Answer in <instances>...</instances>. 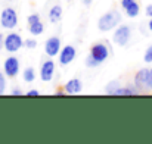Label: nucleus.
Listing matches in <instances>:
<instances>
[{
  "label": "nucleus",
  "mask_w": 152,
  "mask_h": 144,
  "mask_svg": "<svg viewBox=\"0 0 152 144\" xmlns=\"http://www.w3.org/2000/svg\"><path fill=\"white\" fill-rule=\"evenodd\" d=\"M81 90H83V82L78 78H72V80L66 81V84L64 85V93L69 94V96L78 94V93H81Z\"/></svg>",
  "instance_id": "obj_12"
},
{
  "label": "nucleus",
  "mask_w": 152,
  "mask_h": 144,
  "mask_svg": "<svg viewBox=\"0 0 152 144\" xmlns=\"http://www.w3.org/2000/svg\"><path fill=\"white\" fill-rule=\"evenodd\" d=\"M6 93V77L4 74L0 72V96H3Z\"/></svg>",
  "instance_id": "obj_18"
},
{
  "label": "nucleus",
  "mask_w": 152,
  "mask_h": 144,
  "mask_svg": "<svg viewBox=\"0 0 152 144\" xmlns=\"http://www.w3.org/2000/svg\"><path fill=\"white\" fill-rule=\"evenodd\" d=\"M89 56L101 66L102 63L108 59V56H109V48H108L106 44H103V43H96V44H93V46L90 47Z\"/></svg>",
  "instance_id": "obj_5"
},
{
  "label": "nucleus",
  "mask_w": 152,
  "mask_h": 144,
  "mask_svg": "<svg viewBox=\"0 0 152 144\" xmlns=\"http://www.w3.org/2000/svg\"><path fill=\"white\" fill-rule=\"evenodd\" d=\"M148 28H149V31L152 33V18L149 19V24H148Z\"/></svg>",
  "instance_id": "obj_27"
},
{
  "label": "nucleus",
  "mask_w": 152,
  "mask_h": 144,
  "mask_svg": "<svg viewBox=\"0 0 152 144\" xmlns=\"http://www.w3.org/2000/svg\"><path fill=\"white\" fill-rule=\"evenodd\" d=\"M143 62L145 63H152V44L146 48V51L143 54Z\"/></svg>",
  "instance_id": "obj_19"
},
{
  "label": "nucleus",
  "mask_w": 152,
  "mask_h": 144,
  "mask_svg": "<svg viewBox=\"0 0 152 144\" xmlns=\"http://www.w3.org/2000/svg\"><path fill=\"white\" fill-rule=\"evenodd\" d=\"M28 25H30V27H28V31H30V34L34 35V37H39V35H42V34L45 33V25H43L42 21H36V22L28 24Z\"/></svg>",
  "instance_id": "obj_14"
},
{
  "label": "nucleus",
  "mask_w": 152,
  "mask_h": 144,
  "mask_svg": "<svg viewBox=\"0 0 152 144\" xmlns=\"http://www.w3.org/2000/svg\"><path fill=\"white\" fill-rule=\"evenodd\" d=\"M130 37H132V30L129 25H120L114 30V34H112V41L120 46V47H124L129 41H130Z\"/></svg>",
  "instance_id": "obj_3"
},
{
  "label": "nucleus",
  "mask_w": 152,
  "mask_h": 144,
  "mask_svg": "<svg viewBox=\"0 0 152 144\" xmlns=\"http://www.w3.org/2000/svg\"><path fill=\"white\" fill-rule=\"evenodd\" d=\"M19 59L16 56H9L4 63H3V71H4V75L9 77V78H15L18 74H19Z\"/></svg>",
  "instance_id": "obj_7"
},
{
  "label": "nucleus",
  "mask_w": 152,
  "mask_h": 144,
  "mask_svg": "<svg viewBox=\"0 0 152 144\" xmlns=\"http://www.w3.org/2000/svg\"><path fill=\"white\" fill-rule=\"evenodd\" d=\"M62 19V6L61 4H55L49 10V21L52 24H58Z\"/></svg>",
  "instance_id": "obj_13"
},
{
  "label": "nucleus",
  "mask_w": 152,
  "mask_h": 144,
  "mask_svg": "<svg viewBox=\"0 0 152 144\" xmlns=\"http://www.w3.org/2000/svg\"><path fill=\"white\" fill-rule=\"evenodd\" d=\"M53 75H55V62L49 59L46 62L42 63V68H40V80L43 82H50L53 80Z\"/></svg>",
  "instance_id": "obj_9"
},
{
  "label": "nucleus",
  "mask_w": 152,
  "mask_h": 144,
  "mask_svg": "<svg viewBox=\"0 0 152 144\" xmlns=\"http://www.w3.org/2000/svg\"><path fill=\"white\" fill-rule=\"evenodd\" d=\"M134 87L139 91L149 90V69L148 68H142L137 71V74L134 75Z\"/></svg>",
  "instance_id": "obj_6"
},
{
  "label": "nucleus",
  "mask_w": 152,
  "mask_h": 144,
  "mask_svg": "<svg viewBox=\"0 0 152 144\" xmlns=\"http://www.w3.org/2000/svg\"><path fill=\"white\" fill-rule=\"evenodd\" d=\"M121 22V13L118 10H109L106 13H103L99 21H98V28L102 33H108L112 31L118 27V24Z\"/></svg>",
  "instance_id": "obj_1"
},
{
  "label": "nucleus",
  "mask_w": 152,
  "mask_h": 144,
  "mask_svg": "<svg viewBox=\"0 0 152 144\" xmlns=\"http://www.w3.org/2000/svg\"><path fill=\"white\" fill-rule=\"evenodd\" d=\"M36 21H40V16H39L37 13H33V15H30V16L27 18V22H28V24H33V22H36Z\"/></svg>",
  "instance_id": "obj_22"
},
{
  "label": "nucleus",
  "mask_w": 152,
  "mask_h": 144,
  "mask_svg": "<svg viewBox=\"0 0 152 144\" xmlns=\"http://www.w3.org/2000/svg\"><path fill=\"white\" fill-rule=\"evenodd\" d=\"M84 65H86L87 68H98V66H99V65H98V63H96V62H95V60L90 57V56H87V57H86Z\"/></svg>",
  "instance_id": "obj_21"
},
{
  "label": "nucleus",
  "mask_w": 152,
  "mask_h": 144,
  "mask_svg": "<svg viewBox=\"0 0 152 144\" xmlns=\"http://www.w3.org/2000/svg\"><path fill=\"white\" fill-rule=\"evenodd\" d=\"M59 51H61V38H58V37L48 38L45 43V53L49 57H55L59 54Z\"/></svg>",
  "instance_id": "obj_10"
},
{
  "label": "nucleus",
  "mask_w": 152,
  "mask_h": 144,
  "mask_svg": "<svg viewBox=\"0 0 152 144\" xmlns=\"http://www.w3.org/2000/svg\"><path fill=\"white\" fill-rule=\"evenodd\" d=\"M22 80H24L25 82H33V81L36 80V69H34L33 66L25 68L24 72H22Z\"/></svg>",
  "instance_id": "obj_16"
},
{
  "label": "nucleus",
  "mask_w": 152,
  "mask_h": 144,
  "mask_svg": "<svg viewBox=\"0 0 152 144\" xmlns=\"http://www.w3.org/2000/svg\"><path fill=\"white\" fill-rule=\"evenodd\" d=\"M0 25L6 30H13L18 25V13L12 7H4L0 15Z\"/></svg>",
  "instance_id": "obj_2"
},
{
  "label": "nucleus",
  "mask_w": 152,
  "mask_h": 144,
  "mask_svg": "<svg viewBox=\"0 0 152 144\" xmlns=\"http://www.w3.org/2000/svg\"><path fill=\"white\" fill-rule=\"evenodd\" d=\"M9 94H10V96H22L24 93H22L19 88H12V90L9 91Z\"/></svg>",
  "instance_id": "obj_23"
},
{
  "label": "nucleus",
  "mask_w": 152,
  "mask_h": 144,
  "mask_svg": "<svg viewBox=\"0 0 152 144\" xmlns=\"http://www.w3.org/2000/svg\"><path fill=\"white\" fill-rule=\"evenodd\" d=\"M140 91L136 88V87H132V85H127V87H120L117 91H115V96H137Z\"/></svg>",
  "instance_id": "obj_15"
},
{
  "label": "nucleus",
  "mask_w": 152,
  "mask_h": 144,
  "mask_svg": "<svg viewBox=\"0 0 152 144\" xmlns=\"http://www.w3.org/2000/svg\"><path fill=\"white\" fill-rule=\"evenodd\" d=\"M25 96L31 97V96H40V91L39 90H30V91H27L25 93Z\"/></svg>",
  "instance_id": "obj_25"
},
{
  "label": "nucleus",
  "mask_w": 152,
  "mask_h": 144,
  "mask_svg": "<svg viewBox=\"0 0 152 144\" xmlns=\"http://www.w3.org/2000/svg\"><path fill=\"white\" fill-rule=\"evenodd\" d=\"M121 7L129 18H136L140 12V6L136 0H121Z\"/></svg>",
  "instance_id": "obj_11"
},
{
  "label": "nucleus",
  "mask_w": 152,
  "mask_h": 144,
  "mask_svg": "<svg viewBox=\"0 0 152 144\" xmlns=\"http://www.w3.org/2000/svg\"><path fill=\"white\" fill-rule=\"evenodd\" d=\"M90 3H92V0H84V4L86 6H90Z\"/></svg>",
  "instance_id": "obj_29"
},
{
  "label": "nucleus",
  "mask_w": 152,
  "mask_h": 144,
  "mask_svg": "<svg viewBox=\"0 0 152 144\" xmlns=\"http://www.w3.org/2000/svg\"><path fill=\"white\" fill-rule=\"evenodd\" d=\"M149 90L152 91V68L149 69Z\"/></svg>",
  "instance_id": "obj_26"
},
{
  "label": "nucleus",
  "mask_w": 152,
  "mask_h": 144,
  "mask_svg": "<svg viewBox=\"0 0 152 144\" xmlns=\"http://www.w3.org/2000/svg\"><path fill=\"white\" fill-rule=\"evenodd\" d=\"M121 87V84L118 82V81H109L108 84H106V87H105V94H109V96H115V91L118 90Z\"/></svg>",
  "instance_id": "obj_17"
},
{
  "label": "nucleus",
  "mask_w": 152,
  "mask_h": 144,
  "mask_svg": "<svg viewBox=\"0 0 152 144\" xmlns=\"http://www.w3.org/2000/svg\"><path fill=\"white\" fill-rule=\"evenodd\" d=\"M145 15H146L148 18H152V4H148V6L145 7Z\"/></svg>",
  "instance_id": "obj_24"
},
{
  "label": "nucleus",
  "mask_w": 152,
  "mask_h": 144,
  "mask_svg": "<svg viewBox=\"0 0 152 144\" xmlns=\"http://www.w3.org/2000/svg\"><path fill=\"white\" fill-rule=\"evenodd\" d=\"M3 40H4V37L0 34V50H1V44H3Z\"/></svg>",
  "instance_id": "obj_28"
},
{
  "label": "nucleus",
  "mask_w": 152,
  "mask_h": 144,
  "mask_svg": "<svg viewBox=\"0 0 152 144\" xmlns=\"http://www.w3.org/2000/svg\"><path fill=\"white\" fill-rule=\"evenodd\" d=\"M24 46H25L27 48H30V50H33V48L37 47V41H36L34 38H28V40L24 41Z\"/></svg>",
  "instance_id": "obj_20"
},
{
  "label": "nucleus",
  "mask_w": 152,
  "mask_h": 144,
  "mask_svg": "<svg viewBox=\"0 0 152 144\" xmlns=\"http://www.w3.org/2000/svg\"><path fill=\"white\" fill-rule=\"evenodd\" d=\"M59 65H62V66H66V65H69L74 59H75V56H77V50L74 46H71V44H66V46H64V47L61 48V51H59Z\"/></svg>",
  "instance_id": "obj_8"
},
{
  "label": "nucleus",
  "mask_w": 152,
  "mask_h": 144,
  "mask_svg": "<svg viewBox=\"0 0 152 144\" xmlns=\"http://www.w3.org/2000/svg\"><path fill=\"white\" fill-rule=\"evenodd\" d=\"M3 46H4V50L7 53H16L24 46V41H22V37L18 33H9L3 40Z\"/></svg>",
  "instance_id": "obj_4"
}]
</instances>
